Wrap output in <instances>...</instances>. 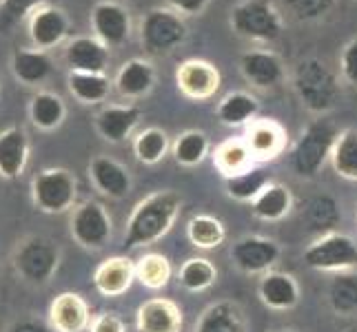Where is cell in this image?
I'll use <instances>...</instances> for the list:
<instances>
[{
    "mask_svg": "<svg viewBox=\"0 0 357 332\" xmlns=\"http://www.w3.org/2000/svg\"><path fill=\"white\" fill-rule=\"evenodd\" d=\"M60 264V248L47 237L24 239L14 255V268L22 281L31 286H45L52 281Z\"/></svg>",
    "mask_w": 357,
    "mask_h": 332,
    "instance_id": "obj_8",
    "label": "cell"
},
{
    "mask_svg": "<svg viewBox=\"0 0 357 332\" xmlns=\"http://www.w3.org/2000/svg\"><path fill=\"white\" fill-rule=\"evenodd\" d=\"M89 332H127V328L116 313H102L91 322Z\"/></svg>",
    "mask_w": 357,
    "mask_h": 332,
    "instance_id": "obj_44",
    "label": "cell"
},
{
    "mask_svg": "<svg viewBox=\"0 0 357 332\" xmlns=\"http://www.w3.org/2000/svg\"><path fill=\"white\" fill-rule=\"evenodd\" d=\"M187 20L171 7H153L140 20V42L153 56L171 54L187 40Z\"/></svg>",
    "mask_w": 357,
    "mask_h": 332,
    "instance_id": "obj_5",
    "label": "cell"
},
{
    "mask_svg": "<svg viewBox=\"0 0 357 332\" xmlns=\"http://www.w3.org/2000/svg\"><path fill=\"white\" fill-rule=\"evenodd\" d=\"M140 118L142 111L135 104H109L96 116V131L102 140L120 144L138 127Z\"/></svg>",
    "mask_w": 357,
    "mask_h": 332,
    "instance_id": "obj_21",
    "label": "cell"
},
{
    "mask_svg": "<svg viewBox=\"0 0 357 332\" xmlns=\"http://www.w3.org/2000/svg\"><path fill=\"white\" fill-rule=\"evenodd\" d=\"M293 87L302 104L317 116H326L337 104L342 93L335 71L319 58H306L295 67Z\"/></svg>",
    "mask_w": 357,
    "mask_h": 332,
    "instance_id": "obj_3",
    "label": "cell"
},
{
    "mask_svg": "<svg viewBox=\"0 0 357 332\" xmlns=\"http://www.w3.org/2000/svg\"><path fill=\"white\" fill-rule=\"evenodd\" d=\"M135 328L138 332H182V308L167 297L146 299L135 313Z\"/></svg>",
    "mask_w": 357,
    "mask_h": 332,
    "instance_id": "obj_16",
    "label": "cell"
},
{
    "mask_svg": "<svg viewBox=\"0 0 357 332\" xmlns=\"http://www.w3.org/2000/svg\"><path fill=\"white\" fill-rule=\"evenodd\" d=\"M49 326L54 332H84L91 326L89 303L78 292H63L49 303Z\"/></svg>",
    "mask_w": 357,
    "mask_h": 332,
    "instance_id": "obj_17",
    "label": "cell"
},
{
    "mask_svg": "<svg viewBox=\"0 0 357 332\" xmlns=\"http://www.w3.org/2000/svg\"><path fill=\"white\" fill-rule=\"evenodd\" d=\"M89 177L93 187L112 200L127 198L131 191L129 171L120 162H116L114 157H107V155L93 157L89 162Z\"/></svg>",
    "mask_w": 357,
    "mask_h": 332,
    "instance_id": "obj_22",
    "label": "cell"
},
{
    "mask_svg": "<svg viewBox=\"0 0 357 332\" xmlns=\"http://www.w3.org/2000/svg\"><path fill=\"white\" fill-rule=\"evenodd\" d=\"M171 153H174L176 162L180 166L193 168V166L202 164L206 155L211 153V140H208V135L204 131L189 129V131L180 133L176 142L171 144Z\"/></svg>",
    "mask_w": 357,
    "mask_h": 332,
    "instance_id": "obj_35",
    "label": "cell"
},
{
    "mask_svg": "<svg viewBox=\"0 0 357 332\" xmlns=\"http://www.w3.org/2000/svg\"><path fill=\"white\" fill-rule=\"evenodd\" d=\"M304 264L319 273H344L357 270V242L342 230L315 237L304 248Z\"/></svg>",
    "mask_w": 357,
    "mask_h": 332,
    "instance_id": "obj_7",
    "label": "cell"
},
{
    "mask_svg": "<svg viewBox=\"0 0 357 332\" xmlns=\"http://www.w3.org/2000/svg\"><path fill=\"white\" fill-rule=\"evenodd\" d=\"M91 29L93 35L107 47H120L131 35V18L129 11L114 0H102L91 9Z\"/></svg>",
    "mask_w": 357,
    "mask_h": 332,
    "instance_id": "obj_14",
    "label": "cell"
},
{
    "mask_svg": "<svg viewBox=\"0 0 357 332\" xmlns=\"http://www.w3.org/2000/svg\"><path fill=\"white\" fill-rule=\"evenodd\" d=\"M211 0H167V5L180 16H200L206 11Z\"/></svg>",
    "mask_w": 357,
    "mask_h": 332,
    "instance_id": "obj_45",
    "label": "cell"
},
{
    "mask_svg": "<svg viewBox=\"0 0 357 332\" xmlns=\"http://www.w3.org/2000/svg\"><path fill=\"white\" fill-rule=\"evenodd\" d=\"M240 73L255 89H273L284 80V63L268 49H249L240 56Z\"/></svg>",
    "mask_w": 357,
    "mask_h": 332,
    "instance_id": "obj_15",
    "label": "cell"
},
{
    "mask_svg": "<svg viewBox=\"0 0 357 332\" xmlns=\"http://www.w3.org/2000/svg\"><path fill=\"white\" fill-rule=\"evenodd\" d=\"M169 151H171L169 135L160 127H149L133 138V155L140 164L155 166L162 162Z\"/></svg>",
    "mask_w": 357,
    "mask_h": 332,
    "instance_id": "obj_37",
    "label": "cell"
},
{
    "mask_svg": "<svg viewBox=\"0 0 357 332\" xmlns=\"http://www.w3.org/2000/svg\"><path fill=\"white\" fill-rule=\"evenodd\" d=\"M155 84V69L149 60L144 58H131L122 65L116 73L114 87L116 91L127 97V100H140L149 95Z\"/></svg>",
    "mask_w": 357,
    "mask_h": 332,
    "instance_id": "obj_23",
    "label": "cell"
},
{
    "mask_svg": "<svg viewBox=\"0 0 357 332\" xmlns=\"http://www.w3.org/2000/svg\"><path fill=\"white\" fill-rule=\"evenodd\" d=\"M335 0H284L287 11L300 22H313L324 18L333 9Z\"/></svg>",
    "mask_w": 357,
    "mask_h": 332,
    "instance_id": "obj_41",
    "label": "cell"
},
{
    "mask_svg": "<svg viewBox=\"0 0 357 332\" xmlns=\"http://www.w3.org/2000/svg\"><path fill=\"white\" fill-rule=\"evenodd\" d=\"M71 237L87 251H100L112 239V217L100 202L87 200L78 204L69 221Z\"/></svg>",
    "mask_w": 357,
    "mask_h": 332,
    "instance_id": "obj_9",
    "label": "cell"
},
{
    "mask_svg": "<svg viewBox=\"0 0 357 332\" xmlns=\"http://www.w3.org/2000/svg\"><path fill=\"white\" fill-rule=\"evenodd\" d=\"M271 184V175L266 173V168L253 164L251 168H246L244 173H238L233 177H225V193L227 198L236 202H253Z\"/></svg>",
    "mask_w": 357,
    "mask_h": 332,
    "instance_id": "obj_34",
    "label": "cell"
},
{
    "mask_svg": "<svg viewBox=\"0 0 357 332\" xmlns=\"http://www.w3.org/2000/svg\"><path fill=\"white\" fill-rule=\"evenodd\" d=\"M29 162V138L24 129L9 127L0 131V177L16 180Z\"/></svg>",
    "mask_w": 357,
    "mask_h": 332,
    "instance_id": "obj_24",
    "label": "cell"
},
{
    "mask_svg": "<svg viewBox=\"0 0 357 332\" xmlns=\"http://www.w3.org/2000/svg\"><path fill=\"white\" fill-rule=\"evenodd\" d=\"M182 195L165 189L146 195L133 206V211L127 219V230H125V242L122 248L133 251L142 248V246H151L160 242L169 230L174 228L176 219L180 217L182 211Z\"/></svg>",
    "mask_w": 357,
    "mask_h": 332,
    "instance_id": "obj_1",
    "label": "cell"
},
{
    "mask_svg": "<svg viewBox=\"0 0 357 332\" xmlns=\"http://www.w3.org/2000/svg\"><path fill=\"white\" fill-rule=\"evenodd\" d=\"M109 47L96 35H78L71 38L65 49V63L69 71L82 73H105L109 67Z\"/></svg>",
    "mask_w": 357,
    "mask_h": 332,
    "instance_id": "obj_20",
    "label": "cell"
},
{
    "mask_svg": "<svg viewBox=\"0 0 357 332\" xmlns=\"http://www.w3.org/2000/svg\"><path fill=\"white\" fill-rule=\"evenodd\" d=\"M340 138V129L333 120L319 116L309 127L302 131V135L291 146L289 162L293 173L302 180H315L326 162H331V153Z\"/></svg>",
    "mask_w": 357,
    "mask_h": 332,
    "instance_id": "obj_2",
    "label": "cell"
},
{
    "mask_svg": "<svg viewBox=\"0 0 357 332\" xmlns=\"http://www.w3.org/2000/svg\"><path fill=\"white\" fill-rule=\"evenodd\" d=\"M280 255V244L262 235H246L231 246V262L246 275H264L273 270Z\"/></svg>",
    "mask_w": 357,
    "mask_h": 332,
    "instance_id": "obj_11",
    "label": "cell"
},
{
    "mask_svg": "<svg viewBox=\"0 0 357 332\" xmlns=\"http://www.w3.org/2000/svg\"><path fill=\"white\" fill-rule=\"evenodd\" d=\"M78 182L67 168H45L31 180V202L40 213L60 215L76 206Z\"/></svg>",
    "mask_w": 357,
    "mask_h": 332,
    "instance_id": "obj_6",
    "label": "cell"
},
{
    "mask_svg": "<svg viewBox=\"0 0 357 332\" xmlns=\"http://www.w3.org/2000/svg\"><path fill=\"white\" fill-rule=\"evenodd\" d=\"M180 286L187 292H204L218 281V268L206 257H189L180 266Z\"/></svg>",
    "mask_w": 357,
    "mask_h": 332,
    "instance_id": "obj_38",
    "label": "cell"
},
{
    "mask_svg": "<svg viewBox=\"0 0 357 332\" xmlns=\"http://www.w3.org/2000/svg\"><path fill=\"white\" fill-rule=\"evenodd\" d=\"M326 301L337 317H357V270L333 275L326 290Z\"/></svg>",
    "mask_w": 357,
    "mask_h": 332,
    "instance_id": "obj_32",
    "label": "cell"
},
{
    "mask_svg": "<svg viewBox=\"0 0 357 332\" xmlns=\"http://www.w3.org/2000/svg\"><path fill=\"white\" fill-rule=\"evenodd\" d=\"M229 24L240 38L251 42H273L284 31V18L273 0H240L231 9Z\"/></svg>",
    "mask_w": 357,
    "mask_h": 332,
    "instance_id": "obj_4",
    "label": "cell"
},
{
    "mask_svg": "<svg viewBox=\"0 0 357 332\" xmlns=\"http://www.w3.org/2000/svg\"><path fill=\"white\" fill-rule=\"evenodd\" d=\"M242 138L255 162H273L287 151L289 142L287 129L271 118H255L251 125L244 127Z\"/></svg>",
    "mask_w": 357,
    "mask_h": 332,
    "instance_id": "obj_12",
    "label": "cell"
},
{
    "mask_svg": "<svg viewBox=\"0 0 357 332\" xmlns=\"http://www.w3.org/2000/svg\"><path fill=\"white\" fill-rule=\"evenodd\" d=\"M40 5H45V0H0V16L3 20H20L24 16H31Z\"/></svg>",
    "mask_w": 357,
    "mask_h": 332,
    "instance_id": "obj_43",
    "label": "cell"
},
{
    "mask_svg": "<svg viewBox=\"0 0 357 332\" xmlns=\"http://www.w3.org/2000/svg\"><path fill=\"white\" fill-rule=\"evenodd\" d=\"M275 332H295V330H289V328H282V330H275Z\"/></svg>",
    "mask_w": 357,
    "mask_h": 332,
    "instance_id": "obj_47",
    "label": "cell"
},
{
    "mask_svg": "<svg viewBox=\"0 0 357 332\" xmlns=\"http://www.w3.org/2000/svg\"><path fill=\"white\" fill-rule=\"evenodd\" d=\"M135 281V262L125 255L107 257L93 270V286L102 297H122Z\"/></svg>",
    "mask_w": 357,
    "mask_h": 332,
    "instance_id": "obj_19",
    "label": "cell"
},
{
    "mask_svg": "<svg viewBox=\"0 0 357 332\" xmlns=\"http://www.w3.org/2000/svg\"><path fill=\"white\" fill-rule=\"evenodd\" d=\"M211 157H213V166L218 168V173L222 175V180L244 173L246 168H251L255 164V159L249 151V146H246L244 138L222 140L211 151Z\"/></svg>",
    "mask_w": 357,
    "mask_h": 332,
    "instance_id": "obj_28",
    "label": "cell"
},
{
    "mask_svg": "<svg viewBox=\"0 0 357 332\" xmlns=\"http://www.w3.org/2000/svg\"><path fill=\"white\" fill-rule=\"evenodd\" d=\"M112 80L107 73H82V71H69L67 87L69 93L82 104H98L105 102L112 93Z\"/></svg>",
    "mask_w": 357,
    "mask_h": 332,
    "instance_id": "obj_33",
    "label": "cell"
},
{
    "mask_svg": "<svg viewBox=\"0 0 357 332\" xmlns=\"http://www.w3.org/2000/svg\"><path fill=\"white\" fill-rule=\"evenodd\" d=\"M257 297L268 310L287 313L300 303V284L293 275L282 270H268L257 284Z\"/></svg>",
    "mask_w": 357,
    "mask_h": 332,
    "instance_id": "obj_18",
    "label": "cell"
},
{
    "mask_svg": "<svg viewBox=\"0 0 357 332\" xmlns=\"http://www.w3.org/2000/svg\"><path fill=\"white\" fill-rule=\"evenodd\" d=\"M215 113H218L220 125H225L229 129H240V127L251 125L257 118V113H260V102H257V97L249 91H231L218 102Z\"/></svg>",
    "mask_w": 357,
    "mask_h": 332,
    "instance_id": "obj_26",
    "label": "cell"
},
{
    "mask_svg": "<svg viewBox=\"0 0 357 332\" xmlns=\"http://www.w3.org/2000/svg\"><path fill=\"white\" fill-rule=\"evenodd\" d=\"M340 76L342 80L357 89V38H351L340 54Z\"/></svg>",
    "mask_w": 357,
    "mask_h": 332,
    "instance_id": "obj_42",
    "label": "cell"
},
{
    "mask_svg": "<svg viewBox=\"0 0 357 332\" xmlns=\"http://www.w3.org/2000/svg\"><path fill=\"white\" fill-rule=\"evenodd\" d=\"M331 166L342 180L357 182V129L340 131V138L331 153Z\"/></svg>",
    "mask_w": 357,
    "mask_h": 332,
    "instance_id": "obj_39",
    "label": "cell"
},
{
    "mask_svg": "<svg viewBox=\"0 0 357 332\" xmlns=\"http://www.w3.org/2000/svg\"><path fill=\"white\" fill-rule=\"evenodd\" d=\"M9 332H54L52 326H45V324H38V322H20L11 328Z\"/></svg>",
    "mask_w": 357,
    "mask_h": 332,
    "instance_id": "obj_46",
    "label": "cell"
},
{
    "mask_svg": "<svg viewBox=\"0 0 357 332\" xmlns=\"http://www.w3.org/2000/svg\"><path fill=\"white\" fill-rule=\"evenodd\" d=\"M195 332H246L244 310L236 301H215L200 315Z\"/></svg>",
    "mask_w": 357,
    "mask_h": 332,
    "instance_id": "obj_27",
    "label": "cell"
},
{
    "mask_svg": "<svg viewBox=\"0 0 357 332\" xmlns=\"http://www.w3.org/2000/svg\"><path fill=\"white\" fill-rule=\"evenodd\" d=\"M67 118V104L52 91H38L29 102V120L40 131H56Z\"/></svg>",
    "mask_w": 357,
    "mask_h": 332,
    "instance_id": "obj_31",
    "label": "cell"
},
{
    "mask_svg": "<svg viewBox=\"0 0 357 332\" xmlns=\"http://www.w3.org/2000/svg\"><path fill=\"white\" fill-rule=\"evenodd\" d=\"M293 208V195L287 184L271 182L268 187L251 202V213L262 221L284 219Z\"/></svg>",
    "mask_w": 357,
    "mask_h": 332,
    "instance_id": "obj_30",
    "label": "cell"
},
{
    "mask_svg": "<svg viewBox=\"0 0 357 332\" xmlns=\"http://www.w3.org/2000/svg\"><path fill=\"white\" fill-rule=\"evenodd\" d=\"M11 71L14 78L22 84H40L45 82L54 71V60L49 52H40V49H22L18 47L11 54Z\"/></svg>",
    "mask_w": 357,
    "mask_h": 332,
    "instance_id": "obj_25",
    "label": "cell"
},
{
    "mask_svg": "<svg viewBox=\"0 0 357 332\" xmlns=\"http://www.w3.org/2000/svg\"><path fill=\"white\" fill-rule=\"evenodd\" d=\"M178 91L193 102H206L218 93L222 76L220 69L202 58H189L176 69Z\"/></svg>",
    "mask_w": 357,
    "mask_h": 332,
    "instance_id": "obj_10",
    "label": "cell"
},
{
    "mask_svg": "<svg viewBox=\"0 0 357 332\" xmlns=\"http://www.w3.org/2000/svg\"><path fill=\"white\" fill-rule=\"evenodd\" d=\"M187 237L191 246L200 251H215L218 246H222L227 239L225 224L213 215H193L187 224Z\"/></svg>",
    "mask_w": 357,
    "mask_h": 332,
    "instance_id": "obj_36",
    "label": "cell"
},
{
    "mask_svg": "<svg viewBox=\"0 0 357 332\" xmlns=\"http://www.w3.org/2000/svg\"><path fill=\"white\" fill-rule=\"evenodd\" d=\"M304 221L309 230L315 237L326 235V232L337 230L340 221H342V208L340 202L333 198V195H315L309 202H306L304 208Z\"/></svg>",
    "mask_w": 357,
    "mask_h": 332,
    "instance_id": "obj_29",
    "label": "cell"
},
{
    "mask_svg": "<svg viewBox=\"0 0 357 332\" xmlns=\"http://www.w3.org/2000/svg\"><path fill=\"white\" fill-rule=\"evenodd\" d=\"M171 262L160 253H146L135 262V279L149 290H162L171 281Z\"/></svg>",
    "mask_w": 357,
    "mask_h": 332,
    "instance_id": "obj_40",
    "label": "cell"
},
{
    "mask_svg": "<svg viewBox=\"0 0 357 332\" xmlns=\"http://www.w3.org/2000/svg\"><path fill=\"white\" fill-rule=\"evenodd\" d=\"M27 29H29V38H31L33 49L49 52V49L58 47L67 38L71 22H69V16L60 7L45 3L29 16Z\"/></svg>",
    "mask_w": 357,
    "mask_h": 332,
    "instance_id": "obj_13",
    "label": "cell"
}]
</instances>
